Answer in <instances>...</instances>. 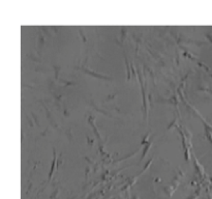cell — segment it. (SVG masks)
I'll list each match as a JSON object with an SVG mask.
<instances>
[{"label": "cell", "instance_id": "cell-21", "mask_svg": "<svg viewBox=\"0 0 212 199\" xmlns=\"http://www.w3.org/2000/svg\"><path fill=\"white\" fill-rule=\"evenodd\" d=\"M71 199H79L78 197H73V198H71Z\"/></svg>", "mask_w": 212, "mask_h": 199}, {"label": "cell", "instance_id": "cell-10", "mask_svg": "<svg viewBox=\"0 0 212 199\" xmlns=\"http://www.w3.org/2000/svg\"><path fill=\"white\" fill-rule=\"evenodd\" d=\"M152 162H153V158H151V159L149 160V161L147 162L146 164H145V166H144L143 170H142L141 172H140L139 174H138V176H139V175H141V174H143V173H145V172H146V171L148 170V168H149V167H150V166H151V164H152Z\"/></svg>", "mask_w": 212, "mask_h": 199}, {"label": "cell", "instance_id": "cell-5", "mask_svg": "<svg viewBox=\"0 0 212 199\" xmlns=\"http://www.w3.org/2000/svg\"><path fill=\"white\" fill-rule=\"evenodd\" d=\"M191 154H193V163H195V167H196L197 172L199 173V175H200V177H201V178H203V177H204V175H205V171H204V168H203V166L200 164V162L198 161V159H197V157L195 156V154H193V152H191Z\"/></svg>", "mask_w": 212, "mask_h": 199}, {"label": "cell", "instance_id": "cell-3", "mask_svg": "<svg viewBox=\"0 0 212 199\" xmlns=\"http://www.w3.org/2000/svg\"><path fill=\"white\" fill-rule=\"evenodd\" d=\"M53 154H54V158H53V162H52V166H51V169H50V172H49V177H48V180H51L53 178V175H54V173L56 172L57 170V160H58V158H57V152L56 149L53 148Z\"/></svg>", "mask_w": 212, "mask_h": 199}, {"label": "cell", "instance_id": "cell-7", "mask_svg": "<svg viewBox=\"0 0 212 199\" xmlns=\"http://www.w3.org/2000/svg\"><path fill=\"white\" fill-rule=\"evenodd\" d=\"M152 144H153V141H149V143L146 145V146L144 147V149H143V154H142V158H141V161H143L145 158H146V156H147V154H148V152L150 150V148H151V146H152Z\"/></svg>", "mask_w": 212, "mask_h": 199}, {"label": "cell", "instance_id": "cell-8", "mask_svg": "<svg viewBox=\"0 0 212 199\" xmlns=\"http://www.w3.org/2000/svg\"><path fill=\"white\" fill-rule=\"evenodd\" d=\"M164 191H165V193H166V194H167L169 197H172V195L174 194V192H175V191H176V190H175L174 188H173L171 185H169V186H167V187L164 188Z\"/></svg>", "mask_w": 212, "mask_h": 199}, {"label": "cell", "instance_id": "cell-19", "mask_svg": "<svg viewBox=\"0 0 212 199\" xmlns=\"http://www.w3.org/2000/svg\"><path fill=\"white\" fill-rule=\"evenodd\" d=\"M206 38H208V40H209V43H212V36L210 35V34H206Z\"/></svg>", "mask_w": 212, "mask_h": 199}, {"label": "cell", "instance_id": "cell-18", "mask_svg": "<svg viewBox=\"0 0 212 199\" xmlns=\"http://www.w3.org/2000/svg\"><path fill=\"white\" fill-rule=\"evenodd\" d=\"M87 141H88V144L91 145V146L93 145V142H94V140H93V139H90V138L88 137V136H87Z\"/></svg>", "mask_w": 212, "mask_h": 199}, {"label": "cell", "instance_id": "cell-17", "mask_svg": "<svg viewBox=\"0 0 212 199\" xmlns=\"http://www.w3.org/2000/svg\"><path fill=\"white\" fill-rule=\"evenodd\" d=\"M92 171L91 167H87V169H86V172H85V177H86V180L88 178V175H89V173Z\"/></svg>", "mask_w": 212, "mask_h": 199}, {"label": "cell", "instance_id": "cell-15", "mask_svg": "<svg viewBox=\"0 0 212 199\" xmlns=\"http://www.w3.org/2000/svg\"><path fill=\"white\" fill-rule=\"evenodd\" d=\"M38 43H39L40 46L44 45L45 43V38H44V33H39V36H38Z\"/></svg>", "mask_w": 212, "mask_h": 199}, {"label": "cell", "instance_id": "cell-16", "mask_svg": "<svg viewBox=\"0 0 212 199\" xmlns=\"http://www.w3.org/2000/svg\"><path fill=\"white\" fill-rule=\"evenodd\" d=\"M59 193H60V189H57V190H55V192L53 193V195L51 196V199H56L57 198V196L59 195Z\"/></svg>", "mask_w": 212, "mask_h": 199}, {"label": "cell", "instance_id": "cell-22", "mask_svg": "<svg viewBox=\"0 0 212 199\" xmlns=\"http://www.w3.org/2000/svg\"><path fill=\"white\" fill-rule=\"evenodd\" d=\"M210 77H211V78H212V75H210Z\"/></svg>", "mask_w": 212, "mask_h": 199}, {"label": "cell", "instance_id": "cell-2", "mask_svg": "<svg viewBox=\"0 0 212 199\" xmlns=\"http://www.w3.org/2000/svg\"><path fill=\"white\" fill-rule=\"evenodd\" d=\"M81 70H82V71L84 72L85 74H87V75H89V76H91V77H94V78H96V79H101V80H106V81L113 80V78H111V77L101 75V74L96 73V72L92 71V70H88V69H86L85 66H82V67H81Z\"/></svg>", "mask_w": 212, "mask_h": 199}, {"label": "cell", "instance_id": "cell-12", "mask_svg": "<svg viewBox=\"0 0 212 199\" xmlns=\"http://www.w3.org/2000/svg\"><path fill=\"white\" fill-rule=\"evenodd\" d=\"M151 134L150 133H147L146 135H145V137L143 138V140H142L141 142V145H147L149 143V138H150Z\"/></svg>", "mask_w": 212, "mask_h": 199}, {"label": "cell", "instance_id": "cell-1", "mask_svg": "<svg viewBox=\"0 0 212 199\" xmlns=\"http://www.w3.org/2000/svg\"><path fill=\"white\" fill-rule=\"evenodd\" d=\"M138 79L141 84L142 88V95H143V106H144V119L146 125H148V113H149V99L147 95V88H146V79L144 78L143 73L141 72V67L138 70Z\"/></svg>", "mask_w": 212, "mask_h": 199}, {"label": "cell", "instance_id": "cell-13", "mask_svg": "<svg viewBox=\"0 0 212 199\" xmlns=\"http://www.w3.org/2000/svg\"><path fill=\"white\" fill-rule=\"evenodd\" d=\"M177 121H178V118H177V117H175V118H174V120H173L172 122L170 123V125H169V127H168V128H167V131L171 130V129H172V128H174V127H176V128H177V127H178V125H177Z\"/></svg>", "mask_w": 212, "mask_h": 199}, {"label": "cell", "instance_id": "cell-11", "mask_svg": "<svg viewBox=\"0 0 212 199\" xmlns=\"http://www.w3.org/2000/svg\"><path fill=\"white\" fill-rule=\"evenodd\" d=\"M205 136L208 139V141L212 144V131L208 130V129H205Z\"/></svg>", "mask_w": 212, "mask_h": 199}, {"label": "cell", "instance_id": "cell-6", "mask_svg": "<svg viewBox=\"0 0 212 199\" xmlns=\"http://www.w3.org/2000/svg\"><path fill=\"white\" fill-rule=\"evenodd\" d=\"M124 61H125V65H126V70H127V80L130 81V78H132V65H130V61H128V58L127 56L124 54Z\"/></svg>", "mask_w": 212, "mask_h": 199}, {"label": "cell", "instance_id": "cell-20", "mask_svg": "<svg viewBox=\"0 0 212 199\" xmlns=\"http://www.w3.org/2000/svg\"><path fill=\"white\" fill-rule=\"evenodd\" d=\"M130 199H140V198H139V196H137V195H136V196L132 197V198H130Z\"/></svg>", "mask_w": 212, "mask_h": 199}, {"label": "cell", "instance_id": "cell-14", "mask_svg": "<svg viewBox=\"0 0 212 199\" xmlns=\"http://www.w3.org/2000/svg\"><path fill=\"white\" fill-rule=\"evenodd\" d=\"M200 192H201V188H199V190H197L196 192L193 193V194L191 195V197H188L187 199H198L199 195H200Z\"/></svg>", "mask_w": 212, "mask_h": 199}, {"label": "cell", "instance_id": "cell-4", "mask_svg": "<svg viewBox=\"0 0 212 199\" xmlns=\"http://www.w3.org/2000/svg\"><path fill=\"white\" fill-rule=\"evenodd\" d=\"M88 122H89V125L92 127V129H93V132H94L95 136H96V137L98 138L100 141H103V136H101L100 132L98 131L96 125H95V116L94 115H90L89 117H88Z\"/></svg>", "mask_w": 212, "mask_h": 199}, {"label": "cell", "instance_id": "cell-9", "mask_svg": "<svg viewBox=\"0 0 212 199\" xmlns=\"http://www.w3.org/2000/svg\"><path fill=\"white\" fill-rule=\"evenodd\" d=\"M138 152H139V149H137V150H134V152H130V154H127L126 157H123L122 159L120 160H117V161H113V163H119V162H122V161H125V160L130 159V158H132V157H134L136 154H138Z\"/></svg>", "mask_w": 212, "mask_h": 199}]
</instances>
